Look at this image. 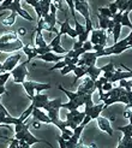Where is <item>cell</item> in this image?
I'll list each match as a JSON object with an SVG mask.
<instances>
[{
    "mask_svg": "<svg viewBox=\"0 0 132 148\" xmlns=\"http://www.w3.org/2000/svg\"><path fill=\"white\" fill-rule=\"evenodd\" d=\"M75 9L82 14V16L88 19L90 18V12H89V5H88V1L84 0V1H76L75 3Z\"/></svg>",
    "mask_w": 132,
    "mask_h": 148,
    "instance_id": "obj_13",
    "label": "cell"
},
{
    "mask_svg": "<svg viewBox=\"0 0 132 148\" xmlns=\"http://www.w3.org/2000/svg\"><path fill=\"white\" fill-rule=\"evenodd\" d=\"M16 39H18V35L14 32H9V33H5L4 35L0 36V42H9V41H13Z\"/></svg>",
    "mask_w": 132,
    "mask_h": 148,
    "instance_id": "obj_21",
    "label": "cell"
},
{
    "mask_svg": "<svg viewBox=\"0 0 132 148\" xmlns=\"http://www.w3.org/2000/svg\"><path fill=\"white\" fill-rule=\"evenodd\" d=\"M65 65H67V64H66V62L63 59V60H60V62H56V64L53 66V68H50L49 71H53V70H56V69H63Z\"/></svg>",
    "mask_w": 132,
    "mask_h": 148,
    "instance_id": "obj_40",
    "label": "cell"
},
{
    "mask_svg": "<svg viewBox=\"0 0 132 148\" xmlns=\"http://www.w3.org/2000/svg\"><path fill=\"white\" fill-rule=\"evenodd\" d=\"M48 102V95L47 94H41L37 93L34 95V98L31 99V103L34 105V107L37 108H43V106Z\"/></svg>",
    "mask_w": 132,
    "mask_h": 148,
    "instance_id": "obj_12",
    "label": "cell"
},
{
    "mask_svg": "<svg viewBox=\"0 0 132 148\" xmlns=\"http://www.w3.org/2000/svg\"><path fill=\"white\" fill-rule=\"evenodd\" d=\"M67 35L70 36V38H72V39H76V38H78V35H77L76 30H75V29H72V28H70V29H69Z\"/></svg>",
    "mask_w": 132,
    "mask_h": 148,
    "instance_id": "obj_47",
    "label": "cell"
},
{
    "mask_svg": "<svg viewBox=\"0 0 132 148\" xmlns=\"http://www.w3.org/2000/svg\"><path fill=\"white\" fill-rule=\"evenodd\" d=\"M113 73H114V71H106L103 76H105L107 79H109V78H111V77L113 76Z\"/></svg>",
    "mask_w": 132,
    "mask_h": 148,
    "instance_id": "obj_51",
    "label": "cell"
},
{
    "mask_svg": "<svg viewBox=\"0 0 132 148\" xmlns=\"http://www.w3.org/2000/svg\"><path fill=\"white\" fill-rule=\"evenodd\" d=\"M105 107V103H99V105H85L84 108V113L85 114H89L91 117V119H96V118L101 114V112L103 111Z\"/></svg>",
    "mask_w": 132,
    "mask_h": 148,
    "instance_id": "obj_8",
    "label": "cell"
},
{
    "mask_svg": "<svg viewBox=\"0 0 132 148\" xmlns=\"http://www.w3.org/2000/svg\"><path fill=\"white\" fill-rule=\"evenodd\" d=\"M75 24H76V28H75V30L77 33V35H80V34H83L85 32V27H83L82 24L79 23L78 21H75Z\"/></svg>",
    "mask_w": 132,
    "mask_h": 148,
    "instance_id": "obj_38",
    "label": "cell"
},
{
    "mask_svg": "<svg viewBox=\"0 0 132 148\" xmlns=\"http://www.w3.org/2000/svg\"><path fill=\"white\" fill-rule=\"evenodd\" d=\"M97 18H99L100 28L103 29V30H107V29L109 28V24H111V22H112V18H106V17H103V16H101L100 13L97 14Z\"/></svg>",
    "mask_w": 132,
    "mask_h": 148,
    "instance_id": "obj_20",
    "label": "cell"
},
{
    "mask_svg": "<svg viewBox=\"0 0 132 148\" xmlns=\"http://www.w3.org/2000/svg\"><path fill=\"white\" fill-rule=\"evenodd\" d=\"M129 14H130L129 11H124V12H122V17H121L120 24H121V25H125V27H127V28H130V29H132V23L130 22Z\"/></svg>",
    "mask_w": 132,
    "mask_h": 148,
    "instance_id": "obj_24",
    "label": "cell"
},
{
    "mask_svg": "<svg viewBox=\"0 0 132 148\" xmlns=\"http://www.w3.org/2000/svg\"><path fill=\"white\" fill-rule=\"evenodd\" d=\"M84 117H85L84 111L83 112H79L78 110L69 111V112L66 113V122H67V127L71 128L72 130H75L78 125L83 122Z\"/></svg>",
    "mask_w": 132,
    "mask_h": 148,
    "instance_id": "obj_2",
    "label": "cell"
},
{
    "mask_svg": "<svg viewBox=\"0 0 132 148\" xmlns=\"http://www.w3.org/2000/svg\"><path fill=\"white\" fill-rule=\"evenodd\" d=\"M83 48L85 49V52H89V51H93V43L90 42V40L89 41H85L84 43H83Z\"/></svg>",
    "mask_w": 132,
    "mask_h": 148,
    "instance_id": "obj_43",
    "label": "cell"
},
{
    "mask_svg": "<svg viewBox=\"0 0 132 148\" xmlns=\"http://www.w3.org/2000/svg\"><path fill=\"white\" fill-rule=\"evenodd\" d=\"M42 1H45V3H47V4H52L53 0H42Z\"/></svg>",
    "mask_w": 132,
    "mask_h": 148,
    "instance_id": "obj_56",
    "label": "cell"
},
{
    "mask_svg": "<svg viewBox=\"0 0 132 148\" xmlns=\"http://www.w3.org/2000/svg\"><path fill=\"white\" fill-rule=\"evenodd\" d=\"M37 59H41L43 62H47V63H52V62H60L65 58V54H55L54 52H48L46 54H40L36 57Z\"/></svg>",
    "mask_w": 132,
    "mask_h": 148,
    "instance_id": "obj_10",
    "label": "cell"
},
{
    "mask_svg": "<svg viewBox=\"0 0 132 148\" xmlns=\"http://www.w3.org/2000/svg\"><path fill=\"white\" fill-rule=\"evenodd\" d=\"M101 72H102L101 68H96L95 65H93V66H86V75L89 76L93 81H96V79L100 77Z\"/></svg>",
    "mask_w": 132,
    "mask_h": 148,
    "instance_id": "obj_16",
    "label": "cell"
},
{
    "mask_svg": "<svg viewBox=\"0 0 132 148\" xmlns=\"http://www.w3.org/2000/svg\"><path fill=\"white\" fill-rule=\"evenodd\" d=\"M96 121H97L99 128H100L102 131L107 132L109 136H113V129L111 128V123H109V119H107V118H105V117L99 116V117L96 118Z\"/></svg>",
    "mask_w": 132,
    "mask_h": 148,
    "instance_id": "obj_11",
    "label": "cell"
},
{
    "mask_svg": "<svg viewBox=\"0 0 132 148\" xmlns=\"http://www.w3.org/2000/svg\"><path fill=\"white\" fill-rule=\"evenodd\" d=\"M22 49H23V52H24V53L28 56V59H27V60H28L29 63H30L34 58H36V57L39 56V54H37V52H36V46L25 45V46H24L23 48H22Z\"/></svg>",
    "mask_w": 132,
    "mask_h": 148,
    "instance_id": "obj_17",
    "label": "cell"
},
{
    "mask_svg": "<svg viewBox=\"0 0 132 148\" xmlns=\"http://www.w3.org/2000/svg\"><path fill=\"white\" fill-rule=\"evenodd\" d=\"M22 84H23L24 89L30 100L34 98L35 92L40 93L42 90H47L50 88V84H48V83H37V82H33V81H24Z\"/></svg>",
    "mask_w": 132,
    "mask_h": 148,
    "instance_id": "obj_1",
    "label": "cell"
},
{
    "mask_svg": "<svg viewBox=\"0 0 132 148\" xmlns=\"http://www.w3.org/2000/svg\"><path fill=\"white\" fill-rule=\"evenodd\" d=\"M108 9L111 10V12L113 13V16L115 13H118L119 12V9H118V5H116L115 3H112V4H109V6H108Z\"/></svg>",
    "mask_w": 132,
    "mask_h": 148,
    "instance_id": "obj_41",
    "label": "cell"
},
{
    "mask_svg": "<svg viewBox=\"0 0 132 148\" xmlns=\"http://www.w3.org/2000/svg\"><path fill=\"white\" fill-rule=\"evenodd\" d=\"M73 72H75V81H73L72 86H75L76 82L79 78L86 76V65H80V66L76 65V68H75V70H73Z\"/></svg>",
    "mask_w": 132,
    "mask_h": 148,
    "instance_id": "obj_15",
    "label": "cell"
},
{
    "mask_svg": "<svg viewBox=\"0 0 132 148\" xmlns=\"http://www.w3.org/2000/svg\"><path fill=\"white\" fill-rule=\"evenodd\" d=\"M1 70H3V64L0 63V72H1Z\"/></svg>",
    "mask_w": 132,
    "mask_h": 148,
    "instance_id": "obj_59",
    "label": "cell"
},
{
    "mask_svg": "<svg viewBox=\"0 0 132 148\" xmlns=\"http://www.w3.org/2000/svg\"><path fill=\"white\" fill-rule=\"evenodd\" d=\"M6 125H9V124H0V128H4V127H6Z\"/></svg>",
    "mask_w": 132,
    "mask_h": 148,
    "instance_id": "obj_58",
    "label": "cell"
},
{
    "mask_svg": "<svg viewBox=\"0 0 132 148\" xmlns=\"http://www.w3.org/2000/svg\"><path fill=\"white\" fill-rule=\"evenodd\" d=\"M83 43L84 42H80V41L75 42V43H73V48L72 49H79V48H82L83 47Z\"/></svg>",
    "mask_w": 132,
    "mask_h": 148,
    "instance_id": "obj_49",
    "label": "cell"
},
{
    "mask_svg": "<svg viewBox=\"0 0 132 148\" xmlns=\"http://www.w3.org/2000/svg\"><path fill=\"white\" fill-rule=\"evenodd\" d=\"M65 1H66V4L69 5V9H70V11H71L73 22L77 21V18H76V11H75V1H73V0H65Z\"/></svg>",
    "mask_w": 132,
    "mask_h": 148,
    "instance_id": "obj_34",
    "label": "cell"
},
{
    "mask_svg": "<svg viewBox=\"0 0 132 148\" xmlns=\"http://www.w3.org/2000/svg\"><path fill=\"white\" fill-rule=\"evenodd\" d=\"M10 148H19V140L18 138H11L10 140Z\"/></svg>",
    "mask_w": 132,
    "mask_h": 148,
    "instance_id": "obj_42",
    "label": "cell"
},
{
    "mask_svg": "<svg viewBox=\"0 0 132 148\" xmlns=\"http://www.w3.org/2000/svg\"><path fill=\"white\" fill-rule=\"evenodd\" d=\"M61 27H60V30H59V34L60 35H64V34H67V32H69V29L71 28V25H70V21H69V17L66 18V21L64 22V23H61L60 24Z\"/></svg>",
    "mask_w": 132,
    "mask_h": 148,
    "instance_id": "obj_28",
    "label": "cell"
},
{
    "mask_svg": "<svg viewBox=\"0 0 132 148\" xmlns=\"http://www.w3.org/2000/svg\"><path fill=\"white\" fill-rule=\"evenodd\" d=\"M121 68H124V69H125L126 71H122V70H120V69H118V70H114L113 76L108 79L109 82L114 83V82H118V81H120V79H127V78H132V70L127 69L126 66H124L122 64H121Z\"/></svg>",
    "mask_w": 132,
    "mask_h": 148,
    "instance_id": "obj_7",
    "label": "cell"
},
{
    "mask_svg": "<svg viewBox=\"0 0 132 148\" xmlns=\"http://www.w3.org/2000/svg\"><path fill=\"white\" fill-rule=\"evenodd\" d=\"M20 58H22V54H20V53H16V54L10 56V57L3 63V70H1V72L12 71V70L18 65V62L20 60ZM1 72H0V73H1Z\"/></svg>",
    "mask_w": 132,
    "mask_h": 148,
    "instance_id": "obj_5",
    "label": "cell"
},
{
    "mask_svg": "<svg viewBox=\"0 0 132 148\" xmlns=\"http://www.w3.org/2000/svg\"><path fill=\"white\" fill-rule=\"evenodd\" d=\"M28 64H29V62L25 60V62H23L22 64L17 65L16 68H14L11 71V75L13 76L14 83H23L24 81H25V77H27V75L29 73V71L27 69V65Z\"/></svg>",
    "mask_w": 132,
    "mask_h": 148,
    "instance_id": "obj_3",
    "label": "cell"
},
{
    "mask_svg": "<svg viewBox=\"0 0 132 148\" xmlns=\"http://www.w3.org/2000/svg\"><path fill=\"white\" fill-rule=\"evenodd\" d=\"M36 1H41V0H36Z\"/></svg>",
    "mask_w": 132,
    "mask_h": 148,
    "instance_id": "obj_62",
    "label": "cell"
},
{
    "mask_svg": "<svg viewBox=\"0 0 132 148\" xmlns=\"http://www.w3.org/2000/svg\"><path fill=\"white\" fill-rule=\"evenodd\" d=\"M112 88H113V83H112V82H109V81H108V82H106V83L103 84V87H102V89H103L105 92H108V90H111Z\"/></svg>",
    "mask_w": 132,
    "mask_h": 148,
    "instance_id": "obj_46",
    "label": "cell"
},
{
    "mask_svg": "<svg viewBox=\"0 0 132 148\" xmlns=\"http://www.w3.org/2000/svg\"><path fill=\"white\" fill-rule=\"evenodd\" d=\"M33 110H34V105L31 103V105L29 106V107H28V108L24 111L23 113L20 114V117L18 118V119H19V122H22V123H23V122H25V121L28 119V117H29V116H30V114L33 113Z\"/></svg>",
    "mask_w": 132,
    "mask_h": 148,
    "instance_id": "obj_25",
    "label": "cell"
},
{
    "mask_svg": "<svg viewBox=\"0 0 132 148\" xmlns=\"http://www.w3.org/2000/svg\"><path fill=\"white\" fill-rule=\"evenodd\" d=\"M61 107H64V108H66V110H69V111H72V110H78V108H79V105H78L76 101L69 100V102L63 103Z\"/></svg>",
    "mask_w": 132,
    "mask_h": 148,
    "instance_id": "obj_27",
    "label": "cell"
},
{
    "mask_svg": "<svg viewBox=\"0 0 132 148\" xmlns=\"http://www.w3.org/2000/svg\"><path fill=\"white\" fill-rule=\"evenodd\" d=\"M35 45L36 47H47L48 43L45 41L42 36V32H36V38H35Z\"/></svg>",
    "mask_w": 132,
    "mask_h": 148,
    "instance_id": "obj_22",
    "label": "cell"
},
{
    "mask_svg": "<svg viewBox=\"0 0 132 148\" xmlns=\"http://www.w3.org/2000/svg\"><path fill=\"white\" fill-rule=\"evenodd\" d=\"M121 24L120 23H115V25H114V28H113V32H112V34H113V36H114V43L115 42H118V40H119V36H120V33H121Z\"/></svg>",
    "mask_w": 132,
    "mask_h": 148,
    "instance_id": "obj_26",
    "label": "cell"
},
{
    "mask_svg": "<svg viewBox=\"0 0 132 148\" xmlns=\"http://www.w3.org/2000/svg\"><path fill=\"white\" fill-rule=\"evenodd\" d=\"M5 93H6L5 86H0V95H3V94H5Z\"/></svg>",
    "mask_w": 132,
    "mask_h": 148,
    "instance_id": "obj_53",
    "label": "cell"
},
{
    "mask_svg": "<svg viewBox=\"0 0 132 148\" xmlns=\"http://www.w3.org/2000/svg\"><path fill=\"white\" fill-rule=\"evenodd\" d=\"M7 10H10L11 12H16L18 13L19 16H22L24 19H28V21H34V18L29 14L27 11H24L23 9L20 7V0H13L12 4L7 7Z\"/></svg>",
    "mask_w": 132,
    "mask_h": 148,
    "instance_id": "obj_9",
    "label": "cell"
},
{
    "mask_svg": "<svg viewBox=\"0 0 132 148\" xmlns=\"http://www.w3.org/2000/svg\"><path fill=\"white\" fill-rule=\"evenodd\" d=\"M25 1H27L28 5H30V6H33V7H35L36 5L39 4V1H36V0H25Z\"/></svg>",
    "mask_w": 132,
    "mask_h": 148,
    "instance_id": "obj_50",
    "label": "cell"
},
{
    "mask_svg": "<svg viewBox=\"0 0 132 148\" xmlns=\"http://www.w3.org/2000/svg\"><path fill=\"white\" fill-rule=\"evenodd\" d=\"M18 34H19V35H25V29H24V28L19 29V30H18Z\"/></svg>",
    "mask_w": 132,
    "mask_h": 148,
    "instance_id": "obj_55",
    "label": "cell"
},
{
    "mask_svg": "<svg viewBox=\"0 0 132 148\" xmlns=\"http://www.w3.org/2000/svg\"><path fill=\"white\" fill-rule=\"evenodd\" d=\"M118 130H120L125 136H132V124H127L125 127H119Z\"/></svg>",
    "mask_w": 132,
    "mask_h": 148,
    "instance_id": "obj_29",
    "label": "cell"
},
{
    "mask_svg": "<svg viewBox=\"0 0 132 148\" xmlns=\"http://www.w3.org/2000/svg\"><path fill=\"white\" fill-rule=\"evenodd\" d=\"M126 11H129V12H131V11H132V0H129V1H127Z\"/></svg>",
    "mask_w": 132,
    "mask_h": 148,
    "instance_id": "obj_52",
    "label": "cell"
},
{
    "mask_svg": "<svg viewBox=\"0 0 132 148\" xmlns=\"http://www.w3.org/2000/svg\"><path fill=\"white\" fill-rule=\"evenodd\" d=\"M56 140H58V142H59V145H60V148H66V140L61 135L56 136Z\"/></svg>",
    "mask_w": 132,
    "mask_h": 148,
    "instance_id": "obj_45",
    "label": "cell"
},
{
    "mask_svg": "<svg viewBox=\"0 0 132 148\" xmlns=\"http://www.w3.org/2000/svg\"><path fill=\"white\" fill-rule=\"evenodd\" d=\"M0 103H1V98H0Z\"/></svg>",
    "mask_w": 132,
    "mask_h": 148,
    "instance_id": "obj_61",
    "label": "cell"
},
{
    "mask_svg": "<svg viewBox=\"0 0 132 148\" xmlns=\"http://www.w3.org/2000/svg\"><path fill=\"white\" fill-rule=\"evenodd\" d=\"M96 90V86H95V81H93L89 76H85L84 81L82 84L78 86L77 94L78 95H86V94H94V92Z\"/></svg>",
    "mask_w": 132,
    "mask_h": 148,
    "instance_id": "obj_4",
    "label": "cell"
},
{
    "mask_svg": "<svg viewBox=\"0 0 132 148\" xmlns=\"http://www.w3.org/2000/svg\"><path fill=\"white\" fill-rule=\"evenodd\" d=\"M121 17H122V12H118V13H115L114 16L112 17V19L114 21V23H120Z\"/></svg>",
    "mask_w": 132,
    "mask_h": 148,
    "instance_id": "obj_44",
    "label": "cell"
},
{
    "mask_svg": "<svg viewBox=\"0 0 132 148\" xmlns=\"http://www.w3.org/2000/svg\"><path fill=\"white\" fill-rule=\"evenodd\" d=\"M31 116L34 117V119L39 121V122H41V123H47V124L52 123V122H50V118L48 117V114H47V113H45V112H43V111H42L41 108L34 107V110H33V113H31Z\"/></svg>",
    "mask_w": 132,
    "mask_h": 148,
    "instance_id": "obj_14",
    "label": "cell"
},
{
    "mask_svg": "<svg viewBox=\"0 0 132 148\" xmlns=\"http://www.w3.org/2000/svg\"><path fill=\"white\" fill-rule=\"evenodd\" d=\"M23 47H24L23 42L19 39L9 41V42H0V52H14V51L22 49Z\"/></svg>",
    "mask_w": 132,
    "mask_h": 148,
    "instance_id": "obj_6",
    "label": "cell"
},
{
    "mask_svg": "<svg viewBox=\"0 0 132 148\" xmlns=\"http://www.w3.org/2000/svg\"><path fill=\"white\" fill-rule=\"evenodd\" d=\"M129 121H130V124H132V111H131V114L129 117Z\"/></svg>",
    "mask_w": 132,
    "mask_h": 148,
    "instance_id": "obj_57",
    "label": "cell"
},
{
    "mask_svg": "<svg viewBox=\"0 0 132 148\" xmlns=\"http://www.w3.org/2000/svg\"><path fill=\"white\" fill-rule=\"evenodd\" d=\"M119 83H120V87L125 88L126 90H132V81H130V78H127V79H120Z\"/></svg>",
    "mask_w": 132,
    "mask_h": 148,
    "instance_id": "obj_32",
    "label": "cell"
},
{
    "mask_svg": "<svg viewBox=\"0 0 132 148\" xmlns=\"http://www.w3.org/2000/svg\"><path fill=\"white\" fill-rule=\"evenodd\" d=\"M33 127H34L35 129H37V128H40V123H39V121H36V119H35V122L33 123Z\"/></svg>",
    "mask_w": 132,
    "mask_h": 148,
    "instance_id": "obj_54",
    "label": "cell"
},
{
    "mask_svg": "<svg viewBox=\"0 0 132 148\" xmlns=\"http://www.w3.org/2000/svg\"><path fill=\"white\" fill-rule=\"evenodd\" d=\"M10 76H11V71L0 73V86H5V83L7 82V79H9Z\"/></svg>",
    "mask_w": 132,
    "mask_h": 148,
    "instance_id": "obj_35",
    "label": "cell"
},
{
    "mask_svg": "<svg viewBox=\"0 0 132 148\" xmlns=\"http://www.w3.org/2000/svg\"><path fill=\"white\" fill-rule=\"evenodd\" d=\"M61 36L63 35H60L59 33H58L56 34V36H55V38L52 40V42H50V43H48V45L50 46V47H54V46H58V45H60V41H61Z\"/></svg>",
    "mask_w": 132,
    "mask_h": 148,
    "instance_id": "obj_37",
    "label": "cell"
},
{
    "mask_svg": "<svg viewBox=\"0 0 132 148\" xmlns=\"http://www.w3.org/2000/svg\"><path fill=\"white\" fill-rule=\"evenodd\" d=\"M127 1L129 0H115V4L118 5V9H119V12H124L126 11V7H127Z\"/></svg>",
    "mask_w": 132,
    "mask_h": 148,
    "instance_id": "obj_31",
    "label": "cell"
},
{
    "mask_svg": "<svg viewBox=\"0 0 132 148\" xmlns=\"http://www.w3.org/2000/svg\"><path fill=\"white\" fill-rule=\"evenodd\" d=\"M76 68V65H73V64H69V65H65L63 69H60V73H61V76H65V75H67L69 72L73 71Z\"/></svg>",
    "mask_w": 132,
    "mask_h": 148,
    "instance_id": "obj_33",
    "label": "cell"
},
{
    "mask_svg": "<svg viewBox=\"0 0 132 148\" xmlns=\"http://www.w3.org/2000/svg\"><path fill=\"white\" fill-rule=\"evenodd\" d=\"M61 105H63V101L60 98H56L54 100H48V102L46 103L45 106H43V110H46V111H49V110H52V108H61Z\"/></svg>",
    "mask_w": 132,
    "mask_h": 148,
    "instance_id": "obj_19",
    "label": "cell"
},
{
    "mask_svg": "<svg viewBox=\"0 0 132 148\" xmlns=\"http://www.w3.org/2000/svg\"><path fill=\"white\" fill-rule=\"evenodd\" d=\"M105 48V46H102V45H100V43H96V45H93V51H95V52H99V51H102Z\"/></svg>",
    "mask_w": 132,
    "mask_h": 148,
    "instance_id": "obj_48",
    "label": "cell"
},
{
    "mask_svg": "<svg viewBox=\"0 0 132 148\" xmlns=\"http://www.w3.org/2000/svg\"><path fill=\"white\" fill-rule=\"evenodd\" d=\"M101 70H102V71H105V72H106V71H114L115 69H114V63H113V60H111L107 65L102 66Z\"/></svg>",
    "mask_w": 132,
    "mask_h": 148,
    "instance_id": "obj_39",
    "label": "cell"
},
{
    "mask_svg": "<svg viewBox=\"0 0 132 148\" xmlns=\"http://www.w3.org/2000/svg\"><path fill=\"white\" fill-rule=\"evenodd\" d=\"M16 16H17V13L16 12H11V14L9 17H6L4 21H3V24L5 27H11L14 24V22H16Z\"/></svg>",
    "mask_w": 132,
    "mask_h": 148,
    "instance_id": "obj_23",
    "label": "cell"
},
{
    "mask_svg": "<svg viewBox=\"0 0 132 148\" xmlns=\"http://www.w3.org/2000/svg\"><path fill=\"white\" fill-rule=\"evenodd\" d=\"M129 47H130V48H132V43H131V45H129Z\"/></svg>",
    "mask_w": 132,
    "mask_h": 148,
    "instance_id": "obj_60",
    "label": "cell"
},
{
    "mask_svg": "<svg viewBox=\"0 0 132 148\" xmlns=\"http://www.w3.org/2000/svg\"><path fill=\"white\" fill-rule=\"evenodd\" d=\"M22 140H24L25 142H28L30 146H33V145H35V143H40V142H43V143H46L45 141H42V140H39V138H36L30 131L29 130H27L25 131V134H24V136H23V138Z\"/></svg>",
    "mask_w": 132,
    "mask_h": 148,
    "instance_id": "obj_18",
    "label": "cell"
},
{
    "mask_svg": "<svg viewBox=\"0 0 132 148\" xmlns=\"http://www.w3.org/2000/svg\"><path fill=\"white\" fill-rule=\"evenodd\" d=\"M52 52H54L55 54H66V51L64 47H61V45H58V46H54L52 47Z\"/></svg>",
    "mask_w": 132,
    "mask_h": 148,
    "instance_id": "obj_36",
    "label": "cell"
},
{
    "mask_svg": "<svg viewBox=\"0 0 132 148\" xmlns=\"http://www.w3.org/2000/svg\"><path fill=\"white\" fill-rule=\"evenodd\" d=\"M99 12H100L101 16H103V17H106V18H112V17H113V13L111 12V10H109L108 7H100Z\"/></svg>",
    "mask_w": 132,
    "mask_h": 148,
    "instance_id": "obj_30",
    "label": "cell"
}]
</instances>
